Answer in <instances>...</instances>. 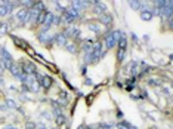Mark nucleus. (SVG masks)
I'll list each match as a JSON object with an SVG mask.
<instances>
[{
  "label": "nucleus",
  "mask_w": 173,
  "mask_h": 129,
  "mask_svg": "<svg viewBox=\"0 0 173 129\" xmlns=\"http://www.w3.org/2000/svg\"><path fill=\"white\" fill-rule=\"evenodd\" d=\"M34 77L37 79L40 88H45V89H50L52 85H53V80L50 76H45V74H40V73H34Z\"/></svg>",
  "instance_id": "obj_1"
},
{
  "label": "nucleus",
  "mask_w": 173,
  "mask_h": 129,
  "mask_svg": "<svg viewBox=\"0 0 173 129\" xmlns=\"http://www.w3.org/2000/svg\"><path fill=\"white\" fill-rule=\"evenodd\" d=\"M118 49H117V59H118V62H121L123 59H124V55H126V48H127V39L123 36L118 42Z\"/></svg>",
  "instance_id": "obj_2"
},
{
  "label": "nucleus",
  "mask_w": 173,
  "mask_h": 129,
  "mask_svg": "<svg viewBox=\"0 0 173 129\" xmlns=\"http://www.w3.org/2000/svg\"><path fill=\"white\" fill-rule=\"evenodd\" d=\"M92 55H93V61H95V62H96L101 57H104L102 43H101V42H93V45H92Z\"/></svg>",
  "instance_id": "obj_3"
},
{
  "label": "nucleus",
  "mask_w": 173,
  "mask_h": 129,
  "mask_svg": "<svg viewBox=\"0 0 173 129\" xmlns=\"http://www.w3.org/2000/svg\"><path fill=\"white\" fill-rule=\"evenodd\" d=\"M78 17H80V14H77V12L73 11V9H65V11H64V21H65L67 24L74 22Z\"/></svg>",
  "instance_id": "obj_4"
},
{
  "label": "nucleus",
  "mask_w": 173,
  "mask_h": 129,
  "mask_svg": "<svg viewBox=\"0 0 173 129\" xmlns=\"http://www.w3.org/2000/svg\"><path fill=\"white\" fill-rule=\"evenodd\" d=\"M0 57H2V64H3V67L9 68V65L14 62V61H12V55H11L5 48H2V51H0Z\"/></svg>",
  "instance_id": "obj_5"
},
{
  "label": "nucleus",
  "mask_w": 173,
  "mask_h": 129,
  "mask_svg": "<svg viewBox=\"0 0 173 129\" xmlns=\"http://www.w3.org/2000/svg\"><path fill=\"white\" fill-rule=\"evenodd\" d=\"M21 70H22V73H25L27 76H33V73H37V67H36V64H34V62H30V61L24 62Z\"/></svg>",
  "instance_id": "obj_6"
},
{
  "label": "nucleus",
  "mask_w": 173,
  "mask_h": 129,
  "mask_svg": "<svg viewBox=\"0 0 173 129\" xmlns=\"http://www.w3.org/2000/svg\"><path fill=\"white\" fill-rule=\"evenodd\" d=\"M11 73H12V76H15L17 79H19V76H21V73H22V70H21V65L19 64H15V62H12L11 65H9V68H8Z\"/></svg>",
  "instance_id": "obj_7"
},
{
  "label": "nucleus",
  "mask_w": 173,
  "mask_h": 129,
  "mask_svg": "<svg viewBox=\"0 0 173 129\" xmlns=\"http://www.w3.org/2000/svg\"><path fill=\"white\" fill-rule=\"evenodd\" d=\"M27 15H28V9L22 8L21 11L17 12V20H18L21 24H25V22H27Z\"/></svg>",
  "instance_id": "obj_8"
},
{
  "label": "nucleus",
  "mask_w": 173,
  "mask_h": 129,
  "mask_svg": "<svg viewBox=\"0 0 173 129\" xmlns=\"http://www.w3.org/2000/svg\"><path fill=\"white\" fill-rule=\"evenodd\" d=\"M67 40H68V37L64 33H59V34L55 36V43L59 45V46H65L67 45Z\"/></svg>",
  "instance_id": "obj_9"
},
{
  "label": "nucleus",
  "mask_w": 173,
  "mask_h": 129,
  "mask_svg": "<svg viewBox=\"0 0 173 129\" xmlns=\"http://www.w3.org/2000/svg\"><path fill=\"white\" fill-rule=\"evenodd\" d=\"M105 11H107V6H105L104 3H101V2H95V8H93V12H95V14H98V15L101 17Z\"/></svg>",
  "instance_id": "obj_10"
},
{
  "label": "nucleus",
  "mask_w": 173,
  "mask_h": 129,
  "mask_svg": "<svg viewBox=\"0 0 173 129\" xmlns=\"http://www.w3.org/2000/svg\"><path fill=\"white\" fill-rule=\"evenodd\" d=\"M86 8V2H71V9L75 11L77 14Z\"/></svg>",
  "instance_id": "obj_11"
},
{
  "label": "nucleus",
  "mask_w": 173,
  "mask_h": 129,
  "mask_svg": "<svg viewBox=\"0 0 173 129\" xmlns=\"http://www.w3.org/2000/svg\"><path fill=\"white\" fill-rule=\"evenodd\" d=\"M52 21H53V14L49 12V11H46V12H45V18H43V24H42V25L50 27V25H52Z\"/></svg>",
  "instance_id": "obj_12"
},
{
  "label": "nucleus",
  "mask_w": 173,
  "mask_h": 129,
  "mask_svg": "<svg viewBox=\"0 0 173 129\" xmlns=\"http://www.w3.org/2000/svg\"><path fill=\"white\" fill-rule=\"evenodd\" d=\"M33 11H34V12H37V14H42V12H45V11H46V5H45L43 2H34V5H33Z\"/></svg>",
  "instance_id": "obj_13"
},
{
  "label": "nucleus",
  "mask_w": 173,
  "mask_h": 129,
  "mask_svg": "<svg viewBox=\"0 0 173 129\" xmlns=\"http://www.w3.org/2000/svg\"><path fill=\"white\" fill-rule=\"evenodd\" d=\"M99 21H101L104 25H111V24H113V17H111L110 14H102V15L99 17Z\"/></svg>",
  "instance_id": "obj_14"
},
{
  "label": "nucleus",
  "mask_w": 173,
  "mask_h": 129,
  "mask_svg": "<svg viewBox=\"0 0 173 129\" xmlns=\"http://www.w3.org/2000/svg\"><path fill=\"white\" fill-rule=\"evenodd\" d=\"M105 46H107V49H113L114 46H116V42H114V39H113V36H111V33H108L107 36H105Z\"/></svg>",
  "instance_id": "obj_15"
},
{
  "label": "nucleus",
  "mask_w": 173,
  "mask_h": 129,
  "mask_svg": "<svg viewBox=\"0 0 173 129\" xmlns=\"http://www.w3.org/2000/svg\"><path fill=\"white\" fill-rule=\"evenodd\" d=\"M141 20H142V21H151V20H152L151 11H149V9H144V11L141 12Z\"/></svg>",
  "instance_id": "obj_16"
},
{
  "label": "nucleus",
  "mask_w": 173,
  "mask_h": 129,
  "mask_svg": "<svg viewBox=\"0 0 173 129\" xmlns=\"http://www.w3.org/2000/svg\"><path fill=\"white\" fill-rule=\"evenodd\" d=\"M130 5V8L133 9V11H138V9H145V3H142V2H130L129 3Z\"/></svg>",
  "instance_id": "obj_17"
},
{
  "label": "nucleus",
  "mask_w": 173,
  "mask_h": 129,
  "mask_svg": "<svg viewBox=\"0 0 173 129\" xmlns=\"http://www.w3.org/2000/svg\"><path fill=\"white\" fill-rule=\"evenodd\" d=\"M50 104H52V108H53V114H55V116H59V114H62V111H61V107H59V104H58L55 99H52V101H50Z\"/></svg>",
  "instance_id": "obj_18"
},
{
  "label": "nucleus",
  "mask_w": 173,
  "mask_h": 129,
  "mask_svg": "<svg viewBox=\"0 0 173 129\" xmlns=\"http://www.w3.org/2000/svg\"><path fill=\"white\" fill-rule=\"evenodd\" d=\"M58 104H62V105H67L68 104V95L65 93V92H61L59 93V99L56 101Z\"/></svg>",
  "instance_id": "obj_19"
},
{
  "label": "nucleus",
  "mask_w": 173,
  "mask_h": 129,
  "mask_svg": "<svg viewBox=\"0 0 173 129\" xmlns=\"http://www.w3.org/2000/svg\"><path fill=\"white\" fill-rule=\"evenodd\" d=\"M88 27H89V30H90V31H93V33H96V34H98V33H101L99 25H98V24H95V22H89V25H88Z\"/></svg>",
  "instance_id": "obj_20"
},
{
  "label": "nucleus",
  "mask_w": 173,
  "mask_h": 129,
  "mask_svg": "<svg viewBox=\"0 0 173 129\" xmlns=\"http://www.w3.org/2000/svg\"><path fill=\"white\" fill-rule=\"evenodd\" d=\"M111 36H113V39H114V42L117 43L121 37H123V34H121V31H118V30H114V31H111Z\"/></svg>",
  "instance_id": "obj_21"
},
{
  "label": "nucleus",
  "mask_w": 173,
  "mask_h": 129,
  "mask_svg": "<svg viewBox=\"0 0 173 129\" xmlns=\"http://www.w3.org/2000/svg\"><path fill=\"white\" fill-rule=\"evenodd\" d=\"M84 61H86V64H92V62H95V61H93V55H92V51L86 52V55H84Z\"/></svg>",
  "instance_id": "obj_22"
},
{
  "label": "nucleus",
  "mask_w": 173,
  "mask_h": 129,
  "mask_svg": "<svg viewBox=\"0 0 173 129\" xmlns=\"http://www.w3.org/2000/svg\"><path fill=\"white\" fill-rule=\"evenodd\" d=\"M14 40H15V43H17L18 46H21V48H25V49L28 48V45H27V43H25L22 39H19V37H15V36H14Z\"/></svg>",
  "instance_id": "obj_23"
},
{
  "label": "nucleus",
  "mask_w": 173,
  "mask_h": 129,
  "mask_svg": "<svg viewBox=\"0 0 173 129\" xmlns=\"http://www.w3.org/2000/svg\"><path fill=\"white\" fill-rule=\"evenodd\" d=\"M65 48H67V51L71 52V54H75V52H77V46H75L74 43H67Z\"/></svg>",
  "instance_id": "obj_24"
},
{
  "label": "nucleus",
  "mask_w": 173,
  "mask_h": 129,
  "mask_svg": "<svg viewBox=\"0 0 173 129\" xmlns=\"http://www.w3.org/2000/svg\"><path fill=\"white\" fill-rule=\"evenodd\" d=\"M116 126H117L118 129H130V126H132V125H130L129 122H120V123H117Z\"/></svg>",
  "instance_id": "obj_25"
},
{
  "label": "nucleus",
  "mask_w": 173,
  "mask_h": 129,
  "mask_svg": "<svg viewBox=\"0 0 173 129\" xmlns=\"http://www.w3.org/2000/svg\"><path fill=\"white\" fill-rule=\"evenodd\" d=\"M6 107H9V108H18L17 102H15L14 99H11V98H8V99H6Z\"/></svg>",
  "instance_id": "obj_26"
},
{
  "label": "nucleus",
  "mask_w": 173,
  "mask_h": 129,
  "mask_svg": "<svg viewBox=\"0 0 173 129\" xmlns=\"http://www.w3.org/2000/svg\"><path fill=\"white\" fill-rule=\"evenodd\" d=\"M62 21V18L59 15H53V21H52V25H59Z\"/></svg>",
  "instance_id": "obj_27"
},
{
  "label": "nucleus",
  "mask_w": 173,
  "mask_h": 129,
  "mask_svg": "<svg viewBox=\"0 0 173 129\" xmlns=\"http://www.w3.org/2000/svg\"><path fill=\"white\" fill-rule=\"evenodd\" d=\"M56 123H58V125H64V123H65V116H62V114L56 116Z\"/></svg>",
  "instance_id": "obj_28"
},
{
  "label": "nucleus",
  "mask_w": 173,
  "mask_h": 129,
  "mask_svg": "<svg viewBox=\"0 0 173 129\" xmlns=\"http://www.w3.org/2000/svg\"><path fill=\"white\" fill-rule=\"evenodd\" d=\"M114 128V123H101V129H111Z\"/></svg>",
  "instance_id": "obj_29"
},
{
  "label": "nucleus",
  "mask_w": 173,
  "mask_h": 129,
  "mask_svg": "<svg viewBox=\"0 0 173 129\" xmlns=\"http://www.w3.org/2000/svg\"><path fill=\"white\" fill-rule=\"evenodd\" d=\"M148 85H151V86H160V82L155 80V79H149L148 80Z\"/></svg>",
  "instance_id": "obj_30"
},
{
  "label": "nucleus",
  "mask_w": 173,
  "mask_h": 129,
  "mask_svg": "<svg viewBox=\"0 0 173 129\" xmlns=\"http://www.w3.org/2000/svg\"><path fill=\"white\" fill-rule=\"evenodd\" d=\"M8 12H6V8L3 5H0V17H6Z\"/></svg>",
  "instance_id": "obj_31"
},
{
  "label": "nucleus",
  "mask_w": 173,
  "mask_h": 129,
  "mask_svg": "<svg viewBox=\"0 0 173 129\" xmlns=\"http://www.w3.org/2000/svg\"><path fill=\"white\" fill-rule=\"evenodd\" d=\"M8 31V24H2V27H0V34H5Z\"/></svg>",
  "instance_id": "obj_32"
},
{
  "label": "nucleus",
  "mask_w": 173,
  "mask_h": 129,
  "mask_svg": "<svg viewBox=\"0 0 173 129\" xmlns=\"http://www.w3.org/2000/svg\"><path fill=\"white\" fill-rule=\"evenodd\" d=\"M36 126H37V125H36L34 122H28L27 126H25V129H36Z\"/></svg>",
  "instance_id": "obj_33"
},
{
  "label": "nucleus",
  "mask_w": 173,
  "mask_h": 129,
  "mask_svg": "<svg viewBox=\"0 0 173 129\" xmlns=\"http://www.w3.org/2000/svg\"><path fill=\"white\" fill-rule=\"evenodd\" d=\"M3 129H17V126H14V125H6Z\"/></svg>",
  "instance_id": "obj_34"
},
{
  "label": "nucleus",
  "mask_w": 173,
  "mask_h": 129,
  "mask_svg": "<svg viewBox=\"0 0 173 129\" xmlns=\"http://www.w3.org/2000/svg\"><path fill=\"white\" fill-rule=\"evenodd\" d=\"M42 116H43L45 119H47V120L50 119V114H47V113H42Z\"/></svg>",
  "instance_id": "obj_35"
},
{
  "label": "nucleus",
  "mask_w": 173,
  "mask_h": 129,
  "mask_svg": "<svg viewBox=\"0 0 173 129\" xmlns=\"http://www.w3.org/2000/svg\"><path fill=\"white\" fill-rule=\"evenodd\" d=\"M86 85H92V80L90 79H86Z\"/></svg>",
  "instance_id": "obj_36"
},
{
  "label": "nucleus",
  "mask_w": 173,
  "mask_h": 129,
  "mask_svg": "<svg viewBox=\"0 0 173 129\" xmlns=\"http://www.w3.org/2000/svg\"><path fill=\"white\" fill-rule=\"evenodd\" d=\"M84 129H95V128H92V126H86V125H84Z\"/></svg>",
  "instance_id": "obj_37"
},
{
  "label": "nucleus",
  "mask_w": 173,
  "mask_h": 129,
  "mask_svg": "<svg viewBox=\"0 0 173 129\" xmlns=\"http://www.w3.org/2000/svg\"><path fill=\"white\" fill-rule=\"evenodd\" d=\"M2 85H3V79H2V77H0V86H2Z\"/></svg>",
  "instance_id": "obj_38"
},
{
  "label": "nucleus",
  "mask_w": 173,
  "mask_h": 129,
  "mask_svg": "<svg viewBox=\"0 0 173 129\" xmlns=\"http://www.w3.org/2000/svg\"><path fill=\"white\" fill-rule=\"evenodd\" d=\"M39 129H46V128H45V125H42V126H40Z\"/></svg>",
  "instance_id": "obj_39"
}]
</instances>
